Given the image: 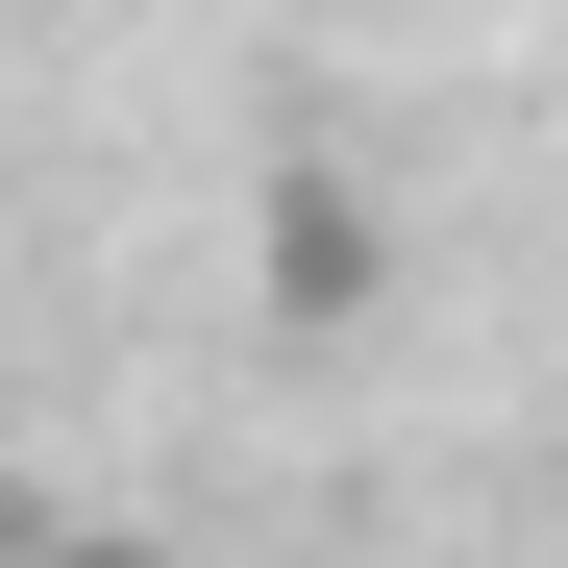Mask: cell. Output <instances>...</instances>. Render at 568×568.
Wrapping results in <instances>:
<instances>
[{"mask_svg":"<svg viewBox=\"0 0 568 568\" xmlns=\"http://www.w3.org/2000/svg\"><path fill=\"white\" fill-rule=\"evenodd\" d=\"M74 568H124V544H74Z\"/></svg>","mask_w":568,"mask_h":568,"instance_id":"obj_1","label":"cell"}]
</instances>
